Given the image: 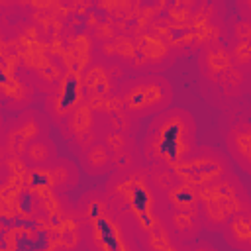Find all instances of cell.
I'll use <instances>...</instances> for the list:
<instances>
[{"instance_id":"1","label":"cell","mask_w":251,"mask_h":251,"mask_svg":"<svg viewBox=\"0 0 251 251\" xmlns=\"http://www.w3.org/2000/svg\"><path fill=\"white\" fill-rule=\"evenodd\" d=\"M194 139V122L182 110H169L161 114L145 141L147 157H159L169 167H175L190 151Z\"/></svg>"},{"instance_id":"19","label":"cell","mask_w":251,"mask_h":251,"mask_svg":"<svg viewBox=\"0 0 251 251\" xmlns=\"http://www.w3.org/2000/svg\"><path fill=\"white\" fill-rule=\"evenodd\" d=\"M102 212H104V204H102L100 200H90V202H88V208H86L88 220L96 222L98 218H102Z\"/></svg>"},{"instance_id":"12","label":"cell","mask_w":251,"mask_h":251,"mask_svg":"<svg viewBox=\"0 0 251 251\" xmlns=\"http://www.w3.org/2000/svg\"><path fill=\"white\" fill-rule=\"evenodd\" d=\"M204 63H206V73L212 78H222L224 73L229 71L231 59H229V55L222 47H214V49H208Z\"/></svg>"},{"instance_id":"4","label":"cell","mask_w":251,"mask_h":251,"mask_svg":"<svg viewBox=\"0 0 251 251\" xmlns=\"http://www.w3.org/2000/svg\"><path fill=\"white\" fill-rule=\"evenodd\" d=\"M84 98V80H82V75L80 73H73V71H67L61 78V84H59V90L57 94L45 104L49 112H53L55 116H71L82 102Z\"/></svg>"},{"instance_id":"8","label":"cell","mask_w":251,"mask_h":251,"mask_svg":"<svg viewBox=\"0 0 251 251\" xmlns=\"http://www.w3.org/2000/svg\"><path fill=\"white\" fill-rule=\"evenodd\" d=\"M169 202L176 212H186V214H194L198 216V188H194L192 184H178L175 188L169 190Z\"/></svg>"},{"instance_id":"16","label":"cell","mask_w":251,"mask_h":251,"mask_svg":"<svg viewBox=\"0 0 251 251\" xmlns=\"http://www.w3.org/2000/svg\"><path fill=\"white\" fill-rule=\"evenodd\" d=\"M53 171V176H55V186L57 188H63V190H69L76 184L78 180V173H76V167L69 161H61L57 167L51 169Z\"/></svg>"},{"instance_id":"11","label":"cell","mask_w":251,"mask_h":251,"mask_svg":"<svg viewBox=\"0 0 251 251\" xmlns=\"http://www.w3.org/2000/svg\"><path fill=\"white\" fill-rule=\"evenodd\" d=\"M82 80H84V90L88 92V96H100V98H104L110 92L108 75H106V71L100 65L88 67L84 71V75H82Z\"/></svg>"},{"instance_id":"14","label":"cell","mask_w":251,"mask_h":251,"mask_svg":"<svg viewBox=\"0 0 251 251\" xmlns=\"http://www.w3.org/2000/svg\"><path fill=\"white\" fill-rule=\"evenodd\" d=\"M171 224L175 227V231L178 235L184 237H194L200 231V224H198V216L194 214H186V212H176L171 216Z\"/></svg>"},{"instance_id":"13","label":"cell","mask_w":251,"mask_h":251,"mask_svg":"<svg viewBox=\"0 0 251 251\" xmlns=\"http://www.w3.org/2000/svg\"><path fill=\"white\" fill-rule=\"evenodd\" d=\"M25 186L31 190H47L55 188V176L53 171L47 167H31L25 173Z\"/></svg>"},{"instance_id":"17","label":"cell","mask_w":251,"mask_h":251,"mask_svg":"<svg viewBox=\"0 0 251 251\" xmlns=\"http://www.w3.org/2000/svg\"><path fill=\"white\" fill-rule=\"evenodd\" d=\"M126 145H127V137L124 135V131H110L106 135V147L110 149L112 157L124 153L126 151Z\"/></svg>"},{"instance_id":"3","label":"cell","mask_w":251,"mask_h":251,"mask_svg":"<svg viewBox=\"0 0 251 251\" xmlns=\"http://www.w3.org/2000/svg\"><path fill=\"white\" fill-rule=\"evenodd\" d=\"M173 171L186 184L204 186V184H212L214 180H218L224 175L226 165H224L222 155H218L214 151H206V153H200L188 161H180L178 165L173 167Z\"/></svg>"},{"instance_id":"9","label":"cell","mask_w":251,"mask_h":251,"mask_svg":"<svg viewBox=\"0 0 251 251\" xmlns=\"http://www.w3.org/2000/svg\"><path fill=\"white\" fill-rule=\"evenodd\" d=\"M94 237L102 245L104 251H122V249H126L116 224L106 216H102L94 222Z\"/></svg>"},{"instance_id":"7","label":"cell","mask_w":251,"mask_h":251,"mask_svg":"<svg viewBox=\"0 0 251 251\" xmlns=\"http://www.w3.org/2000/svg\"><path fill=\"white\" fill-rule=\"evenodd\" d=\"M112 163H114V157L108 151V147L102 145V143H94L82 155V167H84V171L90 173V175H94V176H100V175L110 173Z\"/></svg>"},{"instance_id":"20","label":"cell","mask_w":251,"mask_h":251,"mask_svg":"<svg viewBox=\"0 0 251 251\" xmlns=\"http://www.w3.org/2000/svg\"><path fill=\"white\" fill-rule=\"evenodd\" d=\"M235 35L239 37V41L251 39V24H249V22H239V24H235Z\"/></svg>"},{"instance_id":"6","label":"cell","mask_w":251,"mask_h":251,"mask_svg":"<svg viewBox=\"0 0 251 251\" xmlns=\"http://www.w3.org/2000/svg\"><path fill=\"white\" fill-rule=\"evenodd\" d=\"M133 41H135L137 57H139L141 65H143V61H161L169 53L167 41H163V37H159L155 33H149V31L137 33Z\"/></svg>"},{"instance_id":"15","label":"cell","mask_w":251,"mask_h":251,"mask_svg":"<svg viewBox=\"0 0 251 251\" xmlns=\"http://www.w3.org/2000/svg\"><path fill=\"white\" fill-rule=\"evenodd\" d=\"M90 126H92V110H90L88 104H80L69 116V129L75 135H80V133H88Z\"/></svg>"},{"instance_id":"18","label":"cell","mask_w":251,"mask_h":251,"mask_svg":"<svg viewBox=\"0 0 251 251\" xmlns=\"http://www.w3.org/2000/svg\"><path fill=\"white\" fill-rule=\"evenodd\" d=\"M233 59H235V63H239V65L251 61V39L239 41V43L233 47Z\"/></svg>"},{"instance_id":"21","label":"cell","mask_w":251,"mask_h":251,"mask_svg":"<svg viewBox=\"0 0 251 251\" xmlns=\"http://www.w3.org/2000/svg\"><path fill=\"white\" fill-rule=\"evenodd\" d=\"M247 6H249V8H251V2H247Z\"/></svg>"},{"instance_id":"5","label":"cell","mask_w":251,"mask_h":251,"mask_svg":"<svg viewBox=\"0 0 251 251\" xmlns=\"http://www.w3.org/2000/svg\"><path fill=\"white\" fill-rule=\"evenodd\" d=\"M118 192H122L124 198H127V202L131 204V210L135 212L141 227L151 229L157 224L153 214H151V194H149L145 184H141L137 180H127V182L118 186Z\"/></svg>"},{"instance_id":"2","label":"cell","mask_w":251,"mask_h":251,"mask_svg":"<svg viewBox=\"0 0 251 251\" xmlns=\"http://www.w3.org/2000/svg\"><path fill=\"white\" fill-rule=\"evenodd\" d=\"M124 106L129 112H159L171 102V86L161 76H143L129 82L124 90Z\"/></svg>"},{"instance_id":"10","label":"cell","mask_w":251,"mask_h":251,"mask_svg":"<svg viewBox=\"0 0 251 251\" xmlns=\"http://www.w3.org/2000/svg\"><path fill=\"white\" fill-rule=\"evenodd\" d=\"M57 157V149L49 137H39L27 145L25 151V161L31 163V167H43L51 163Z\"/></svg>"}]
</instances>
